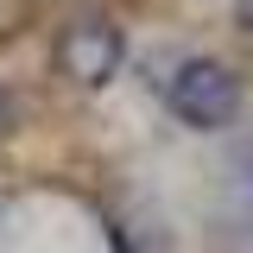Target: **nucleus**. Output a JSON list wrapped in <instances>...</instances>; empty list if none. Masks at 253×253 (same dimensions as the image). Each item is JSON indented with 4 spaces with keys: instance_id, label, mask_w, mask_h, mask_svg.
I'll use <instances>...</instances> for the list:
<instances>
[{
    "instance_id": "f257e3e1",
    "label": "nucleus",
    "mask_w": 253,
    "mask_h": 253,
    "mask_svg": "<svg viewBox=\"0 0 253 253\" xmlns=\"http://www.w3.org/2000/svg\"><path fill=\"white\" fill-rule=\"evenodd\" d=\"M165 108L184 126H196V133H221L241 114V76L215 57H184L165 76Z\"/></svg>"
},
{
    "instance_id": "20e7f679",
    "label": "nucleus",
    "mask_w": 253,
    "mask_h": 253,
    "mask_svg": "<svg viewBox=\"0 0 253 253\" xmlns=\"http://www.w3.org/2000/svg\"><path fill=\"white\" fill-rule=\"evenodd\" d=\"M0 126H6V95H0Z\"/></svg>"
},
{
    "instance_id": "7ed1b4c3",
    "label": "nucleus",
    "mask_w": 253,
    "mask_h": 253,
    "mask_svg": "<svg viewBox=\"0 0 253 253\" xmlns=\"http://www.w3.org/2000/svg\"><path fill=\"white\" fill-rule=\"evenodd\" d=\"M234 19H241V26L253 32V0H234Z\"/></svg>"
},
{
    "instance_id": "f03ea898",
    "label": "nucleus",
    "mask_w": 253,
    "mask_h": 253,
    "mask_svg": "<svg viewBox=\"0 0 253 253\" xmlns=\"http://www.w3.org/2000/svg\"><path fill=\"white\" fill-rule=\"evenodd\" d=\"M121 63H126V38H121V26L108 13L89 6V13H76L57 32V70L76 89H101L108 76H121Z\"/></svg>"
}]
</instances>
